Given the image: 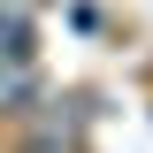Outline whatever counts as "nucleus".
Segmentation results:
<instances>
[{"mask_svg":"<svg viewBox=\"0 0 153 153\" xmlns=\"http://www.w3.org/2000/svg\"><path fill=\"white\" fill-rule=\"evenodd\" d=\"M16 153H69V146H61V130H38V138H23Z\"/></svg>","mask_w":153,"mask_h":153,"instance_id":"obj_1","label":"nucleus"}]
</instances>
